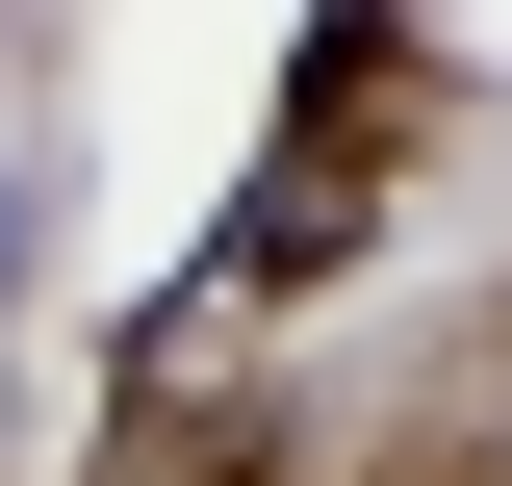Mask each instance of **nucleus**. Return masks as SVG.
Returning <instances> with one entry per match:
<instances>
[{
  "label": "nucleus",
  "mask_w": 512,
  "mask_h": 486,
  "mask_svg": "<svg viewBox=\"0 0 512 486\" xmlns=\"http://www.w3.org/2000/svg\"><path fill=\"white\" fill-rule=\"evenodd\" d=\"M384 154H410V52H308V154H282V205H256V256H308L333 205H384Z\"/></svg>",
  "instance_id": "nucleus-1"
},
{
  "label": "nucleus",
  "mask_w": 512,
  "mask_h": 486,
  "mask_svg": "<svg viewBox=\"0 0 512 486\" xmlns=\"http://www.w3.org/2000/svg\"><path fill=\"white\" fill-rule=\"evenodd\" d=\"M205 486H282V461H205Z\"/></svg>",
  "instance_id": "nucleus-2"
}]
</instances>
